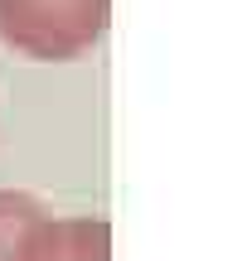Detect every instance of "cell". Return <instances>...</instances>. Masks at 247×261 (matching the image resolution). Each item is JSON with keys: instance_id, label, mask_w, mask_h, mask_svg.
Masks as SVG:
<instances>
[{"instance_id": "6da1fadb", "label": "cell", "mask_w": 247, "mask_h": 261, "mask_svg": "<svg viewBox=\"0 0 247 261\" xmlns=\"http://www.w3.org/2000/svg\"><path fill=\"white\" fill-rule=\"evenodd\" d=\"M112 0H0V39L39 63H68L97 48Z\"/></svg>"}, {"instance_id": "7a4b0ae2", "label": "cell", "mask_w": 247, "mask_h": 261, "mask_svg": "<svg viewBox=\"0 0 247 261\" xmlns=\"http://www.w3.org/2000/svg\"><path fill=\"white\" fill-rule=\"evenodd\" d=\"M19 261H112V223L44 213V223L34 227Z\"/></svg>"}, {"instance_id": "3957f363", "label": "cell", "mask_w": 247, "mask_h": 261, "mask_svg": "<svg viewBox=\"0 0 247 261\" xmlns=\"http://www.w3.org/2000/svg\"><path fill=\"white\" fill-rule=\"evenodd\" d=\"M44 223V208L29 194H15V189H0V261H19L34 237V227Z\"/></svg>"}]
</instances>
